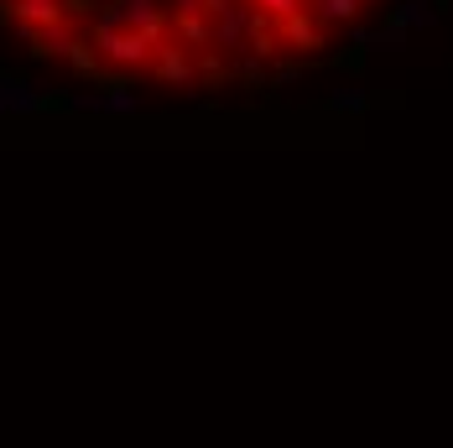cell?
<instances>
[{
	"mask_svg": "<svg viewBox=\"0 0 453 448\" xmlns=\"http://www.w3.org/2000/svg\"><path fill=\"white\" fill-rule=\"evenodd\" d=\"M89 47H94V58H99V68L110 63V68H120V73H146V63H151V37L146 32H131V27H94V37H89Z\"/></svg>",
	"mask_w": 453,
	"mask_h": 448,
	"instance_id": "cell-1",
	"label": "cell"
},
{
	"mask_svg": "<svg viewBox=\"0 0 453 448\" xmlns=\"http://www.w3.org/2000/svg\"><path fill=\"white\" fill-rule=\"evenodd\" d=\"M146 73L157 79V84H167V89H188L198 73H193V52L173 37H162V42L151 47V63H146Z\"/></svg>",
	"mask_w": 453,
	"mask_h": 448,
	"instance_id": "cell-2",
	"label": "cell"
},
{
	"mask_svg": "<svg viewBox=\"0 0 453 448\" xmlns=\"http://www.w3.org/2000/svg\"><path fill=\"white\" fill-rule=\"evenodd\" d=\"M167 37L182 42L188 52H203V47H214V21L198 5H173L167 11Z\"/></svg>",
	"mask_w": 453,
	"mask_h": 448,
	"instance_id": "cell-3",
	"label": "cell"
},
{
	"mask_svg": "<svg viewBox=\"0 0 453 448\" xmlns=\"http://www.w3.org/2000/svg\"><path fill=\"white\" fill-rule=\"evenodd\" d=\"M276 37L292 47V52H318V47H328L323 21H318L313 11H292V16H281V21H276Z\"/></svg>",
	"mask_w": 453,
	"mask_h": 448,
	"instance_id": "cell-4",
	"label": "cell"
},
{
	"mask_svg": "<svg viewBox=\"0 0 453 448\" xmlns=\"http://www.w3.org/2000/svg\"><path fill=\"white\" fill-rule=\"evenodd\" d=\"M245 52L261 63V58H276V47H281V37H276V21L272 16H261V11H250V21H245Z\"/></svg>",
	"mask_w": 453,
	"mask_h": 448,
	"instance_id": "cell-5",
	"label": "cell"
},
{
	"mask_svg": "<svg viewBox=\"0 0 453 448\" xmlns=\"http://www.w3.org/2000/svg\"><path fill=\"white\" fill-rule=\"evenodd\" d=\"M308 11H313L323 27H355L365 16V0H313Z\"/></svg>",
	"mask_w": 453,
	"mask_h": 448,
	"instance_id": "cell-6",
	"label": "cell"
},
{
	"mask_svg": "<svg viewBox=\"0 0 453 448\" xmlns=\"http://www.w3.org/2000/svg\"><path fill=\"white\" fill-rule=\"evenodd\" d=\"M193 73L209 84V89H219V84H229V68H225V58L214 52V47H203V52H193Z\"/></svg>",
	"mask_w": 453,
	"mask_h": 448,
	"instance_id": "cell-7",
	"label": "cell"
}]
</instances>
